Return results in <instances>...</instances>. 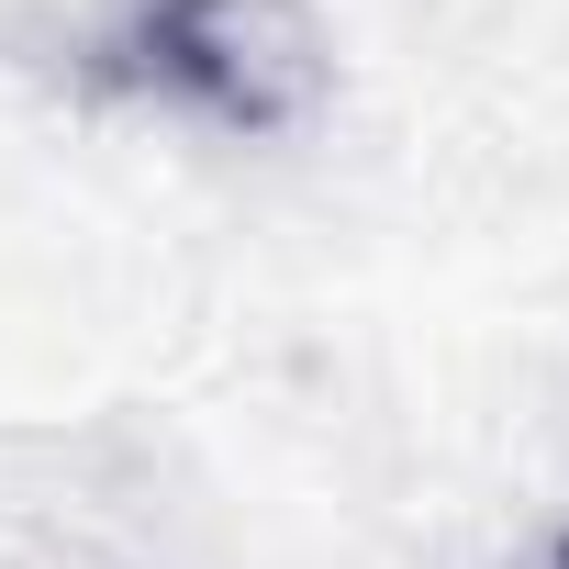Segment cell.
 <instances>
[{
	"label": "cell",
	"mask_w": 569,
	"mask_h": 569,
	"mask_svg": "<svg viewBox=\"0 0 569 569\" xmlns=\"http://www.w3.org/2000/svg\"><path fill=\"white\" fill-rule=\"evenodd\" d=\"M79 112L201 146H291L336 112V34L313 0H79L46 46Z\"/></svg>",
	"instance_id": "obj_1"
}]
</instances>
